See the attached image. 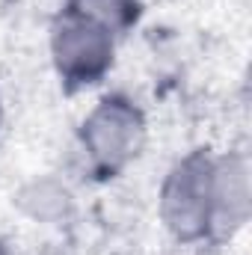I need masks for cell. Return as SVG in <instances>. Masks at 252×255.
Listing matches in <instances>:
<instances>
[{
	"instance_id": "cell-7",
	"label": "cell",
	"mask_w": 252,
	"mask_h": 255,
	"mask_svg": "<svg viewBox=\"0 0 252 255\" xmlns=\"http://www.w3.org/2000/svg\"><path fill=\"white\" fill-rule=\"evenodd\" d=\"M0 130H3V95H0Z\"/></svg>"
},
{
	"instance_id": "cell-2",
	"label": "cell",
	"mask_w": 252,
	"mask_h": 255,
	"mask_svg": "<svg viewBox=\"0 0 252 255\" xmlns=\"http://www.w3.org/2000/svg\"><path fill=\"white\" fill-rule=\"evenodd\" d=\"M157 217L178 244L214 238V154L208 148H193L166 169L157 190Z\"/></svg>"
},
{
	"instance_id": "cell-6",
	"label": "cell",
	"mask_w": 252,
	"mask_h": 255,
	"mask_svg": "<svg viewBox=\"0 0 252 255\" xmlns=\"http://www.w3.org/2000/svg\"><path fill=\"white\" fill-rule=\"evenodd\" d=\"M21 202L36 220H57V217H65L71 196L65 193V187L54 184V181H33L21 193Z\"/></svg>"
},
{
	"instance_id": "cell-5",
	"label": "cell",
	"mask_w": 252,
	"mask_h": 255,
	"mask_svg": "<svg viewBox=\"0 0 252 255\" xmlns=\"http://www.w3.org/2000/svg\"><path fill=\"white\" fill-rule=\"evenodd\" d=\"M68 12H77L83 18H92L104 27H110L116 36L127 30L139 15V0H65Z\"/></svg>"
},
{
	"instance_id": "cell-1",
	"label": "cell",
	"mask_w": 252,
	"mask_h": 255,
	"mask_svg": "<svg viewBox=\"0 0 252 255\" xmlns=\"http://www.w3.org/2000/svg\"><path fill=\"white\" fill-rule=\"evenodd\" d=\"M148 122L142 107L122 92L104 95L92 104L77 128V148L89 175L110 181L133 166L145 148Z\"/></svg>"
},
{
	"instance_id": "cell-4",
	"label": "cell",
	"mask_w": 252,
	"mask_h": 255,
	"mask_svg": "<svg viewBox=\"0 0 252 255\" xmlns=\"http://www.w3.org/2000/svg\"><path fill=\"white\" fill-rule=\"evenodd\" d=\"M250 211V157L244 151L214 154V238L232 241L238 232H244Z\"/></svg>"
},
{
	"instance_id": "cell-3",
	"label": "cell",
	"mask_w": 252,
	"mask_h": 255,
	"mask_svg": "<svg viewBox=\"0 0 252 255\" xmlns=\"http://www.w3.org/2000/svg\"><path fill=\"white\" fill-rule=\"evenodd\" d=\"M51 65L68 92L98 86L116 65V33L92 18L63 9L48 36Z\"/></svg>"
}]
</instances>
